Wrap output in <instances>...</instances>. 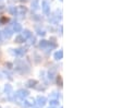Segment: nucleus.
Wrapping results in <instances>:
<instances>
[{
  "instance_id": "f8f14e48",
  "label": "nucleus",
  "mask_w": 122,
  "mask_h": 108,
  "mask_svg": "<svg viewBox=\"0 0 122 108\" xmlns=\"http://www.w3.org/2000/svg\"><path fill=\"white\" fill-rule=\"evenodd\" d=\"M26 12H27V9H26L25 7H23V5L18 7V14H20V15H25Z\"/></svg>"
},
{
  "instance_id": "423d86ee",
  "label": "nucleus",
  "mask_w": 122,
  "mask_h": 108,
  "mask_svg": "<svg viewBox=\"0 0 122 108\" xmlns=\"http://www.w3.org/2000/svg\"><path fill=\"white\" fill-rule=\"evenodd\" d=\"M14 51H13V54L15 55V56H23V55L26 52V50L24 48H18V49H13Z\"/></svg>"
},
{
  "instance_id": "a211bd4d",
  "label": "nucleus",
  "mask_w": 122,
  "mask_h": 108,
  "mask_svg": "<svg viewBox=\"0 0 122 108\" xmlns=\"http://www.w3.org/2000/svg\"><path fill=\"white\" fill-rule=\"evenodd\" d=\"M36 32H37V34L39 36H45L46 35V32L44 31V30H41V28H37V30H36Z\"/></svg>"
},
{
  "instance_id": "f3484780",
  "label": "nucleus",
  "mask_w": 122,
  "mask_h": 108,
  "mask_svg": "<svg viewBox=\"0 0 122 108\" xmlns=\"http://www.w3.org/2000/svg\"><path fill=\"white\" fill-rule=\"evenodd\" d=\"M24 104H25V106H27V107H32V106H34V99H32V100H25L24 102Z\"/></svg>"
},
{
  "instance_id": "a878e982",
  "label": "nucleus",
  "mask_w": 122,
  "mask_h": 108,
  "mask_svg": "<svg viewBox=\"0 0 122 108\" xmlns=\"http://www.w3.org/2000/svg\"><path fill=\"white\" fill-rule=\"evenodd\" d=\"M49 108H55V107H49Z\"/></svg>"
},
{
  "instance_id": "7ed1b4c3",
  "label": "nucleus",
  "mask_w": 122,
  "mask_h": 108,
  "mask_svg": "<svg viewBox=\"0 0 122 108\" xmlns=\"http://www.w3.org/2000/svg\"><path fill=\"white\" fill-rule=\"evenodd\" d=\"M41 9H43V12L45 14H49L50 12V7H49L48 2L46 1V0H43V2H41Z\"/></svg>"
},
{
  "instance_id": "4468645a",
  "label": "nucleus",
  "mask_w": 122,
  "mask_h": 108,
  "mask_svg": "<svg viewBox=\"0 0 122 108\" xmlns=\"http://www.w3.org/2000/svg\"><path fill=\"white\" fill-rule=\"evenodd\" d=\"M39 46H41V48H47V47H49V41H46V39H41V41H39Z\"/></svg>"
},
{
  "instance_id": "ddd939ff",
  "label": "nucleus",
  "mask_w": 122,
  "mask_h": 108,
  "mask_svg": "<svg viewBox=\"0 0 122 108\" xmlns=\"http://www.w3.org/2000/svg\"><path fill=\"white\" fill-rule=\"evenodd\" d=\"M30 5H32V10H38L39 9V0H33Z\"/></svg>"
},
{
  "instance_id": "2eb2a0df",
  "label": "nucleus",
  "mask_w": 122,
  "mask_h": 108,
  "mask_svg": "<svg viewBox=\"0 0 122 108\" xmlns=\"http://www.w3.org/2000/svg\"><path fill=\"white\" fill-rule=\"evenodd\" d=\"M15 43H18V44H22V43H24L25 41V39L23 38V36L22 35H18V36H15Z\"/></svg>"
},
{
  "instance_id": "b1692460",
  "label": "nucleus",
  "mask_w": 122,
  "mask_h": 108,
  "mask_svg": "<svg viewBox=\"0 0 122 108\" xmlns=\"http://www.w3.org/2000/svg\"><path fill=\"white\" fill-rule=\"evenodd\" d=\"M21 2H25V1H27V0H20Z\"/></svg>"
},
{
  "instance_id": "5701e85b",
  "label": "nucleus",
  "mask_w": 122,
  "mask_h": 108,
  "mask_svg": "<svg viewBox=\"0 0 122 108\" xmlns=\"http://www.w3.org/2000/svg\"><path fill=\"white\" fill-rule=\"evenodd\" d=\"M7 67H8V69H11V68H12V63L8 62V63H7Z\"/></svg>"
},
{
  "instance_id": "6e6552de",
  "label": "nucleus",
  "mask_w": 122,
  "mask_h": 108,
  "mask_svg": "<svg viewBox=\"0 0 122 108\" xmlns=\"http://www.w3.org/2000/svg\"><path fill=\"white\" fill-rule=\"evenodd\" d=\"M56 77V68H51L48 71V79L49 80H53Z\"/></svg>"
},
{
  "instance_id": "4be33fe9",
  "label": "nucleus",
  "mask_w": 122,
  "mask_h": 108,
  "mask_svg": "<svg viewBox=\"0 0 122 108\" xmlns=\"http://www.w3.org/2000/svg\"><path fill=\"white\" fill-rule=\"evenodd\" d=\"M8 21H9V19L5 18V16H2V18L0 19V22H1V23H7Z\"/></svg>"
},
{
  "instance_id": "39448f33",
  "label": "nucleus",
  "mask_w": 122,
  "mask_h": 108,
  "mask_svg": "<svg viewBox=\"0 0 122 108\" xmlns=\"http://www.w3.org/2000/svg\"><path fill=\"white\" fill-rule=\"evenodd\" d=\"M53 58H55V60H61L62 58H63V51L62 50H58V51L55 52V55H53Z\"/></svg>"
},
{
  "instance_id": "6ab92c4d",
  "label": "nucleus",
  "mask_w": 122,
  "mask_h": 108,
  "mask_svg": "<svg viewBox=\"0 0 122 108\" xmlns=\"http://www.w3.org/2000/svg\"><path fill=\"white\" fill-rule=\"evenodd\" d=\"M30 45H34V44H36V37L35 36H32V37H30Z\"/></svg>"
},
{
  "instance_id": "412c9836",
  "label": "nucleus",
  "mask_w": 122,
  "mask_h": 108,
  "mask_svg": "<svg viewBox=\"0 0 122 108\" xmlns=\"http://www.w3.org/2000/svg\"><path fill=\"white\" fill-rule=\"evenodd\" d=\"M58 104H59V102L57 99H51L50 100V105L51 106H56V105H58Z\"/></svg>"
},
{
  "instance_id": "393cba45",
  "label": "nucleus",
  "mask_w": 122,
  "mask_h": 108,
  "mask_svg": "<svg viewBox=\"0 0 122 108\" xmlns=\"http://www.w3.org/2000/svg\"><path fill=\"white\" fill-rule=\"evenodd\" d=\"M1 36H2V34H1V32H0V41H1Z\"/></svg>"
},
{
  "instance_id": "bb28decb",
  "label": "nucleus",
  "mask_w": 122,
  "mask_h": 108,
  "mask_svg": "<svg viewBox=\"0 0 122 108\" xmlns=\"http://www.w3.org/2000/svg\"><path fill=\"white\" fill-rule=\"evenodd\" d=\"M60 1H63V0H60Z\"/></svg>"
},
{
  "instance_id": "1a4fd4ad",
  "label": "nucleus",
  "mask_w": 122,
  "mask_h": 108,
  "mask_svg": "<svg viewBox=\"0 0 122 108\" xmlns=\"http://www.w3.org/2000/svg\"><path fill=\"white\" fill-rule=\"evenodd\" d=\"M8 12L12 14V15H18V7H9L8 8Z\"/></svg>"
},
{
  "instance_id": "20e7f679",
  "label": "nucleus",
  "mask_w": 122,
  "mask_h": 108,
  "mask_svg": "<svg viewBox=\"0 0 122 108\" xmlns=\"http://www.w3.org/2000/svg\"><path fill=\"white\" fill-rule=\"evenodd\" d=\"M12 31L15 32V33H20V32L23 31V28H22V25H21L20 23H13V28H12Z\"/></svg>"
},
{
  "instance_id": "9b49d317",
  "label": "nucleus",
  "mask_w": 122,
  "mask_h": 108,
  "mask_svg": "<svg viewBox=\"0 0 122 108\" xmlns=\"http://www.w3.org/2000/svg\"><path fill=\"white\" fill-rule=\"evenodd\" d=\"M38 84V82L36 80H28L26 82V86L27 87H36V85Z\"/></svg>"
},
{
  "instance_id": "0eeeda50",
  "label": "nucleus",
  "mask_w": 122,
  "mask_h": 108,
  "mask_svg": "<svg viewBox=\"0 0 122 108\" xmlns=\"http://www.w3.org/2000/svg\"><path fill=\"white\" fill-rule=\"evenodd\" d=\"M22 36H23V38H24V39H28L30 37H32V36H33V33H32L30 30H24V31H23Z\"/></svg>"
},
{
  "instance_id": "aec40b11",
  "label": "nucleus",
  "mask_w": 122,
  "mask_h": 108,
  "mask_svg": "<svg viewBox=\"0 0 122 108\" xmlns=\"http://www.w3.org/2000/svg\"><path fill=\"white\" fill-rule=\"evenodd\" d=\"M57 82H58V84L60 85V86H62V77H61V75H57Z\"/></svg>"
},
{
  "instance_id": "f03ea898",
  "label": "nucleus",
  "mask_w": 122,
  "mask_h": 108,
  "mask_svg": "<svg viewBox=\"0 0 122 108\" xmlns=\"http://www.w3.org/2000/svg\"><path fill=\"white\" fill-rule=\"evenodd\" d=\"M1 34H3L5 38H11V37H12V35H13V31L11 30L10 27H5V30L1 32Z\"/></svg>"
},
{
  "instance_id": "9d476101",
  "label": "nucleus",
  "mask_w": 122,
  "mask_h": 108,
  "mask_svg": "<svg viewBox=\"0 0 122 108\" xmlns=\"http://www.w3.org/2000/svg\"><path fill=\"white\" fill-rule=\"evenodd\" d=\"M37 103L39 106H44L46 103H47V98L44 97V96H38L37 97Z\"/></svg>"
},
{
  "instance_id": "f257e3e1",
  "label": "nucleus",
  "mask_w": 122,
  "mask_h": 108,
  "mask_svg": "<svg viewBox=\"0 0 122 108\" xmlns=\"http://www.w3.org/2000/svg\"><path fill=\"white\" fill-rule=\"evenodd\" d=\"M28 91L27 90H19L18 92L15 93V96L18 98H20V99H24V98L28 97Z\"/></svg>"
},
{
  "instance_id": "dca6fc26",
  "label": "nucleus",
  "mask_w": 122,
  "mask_h": 108,
  "mask_svg": "<svg viewBox=\"0 0 122 108\" xmlns=\"http://www.w3.org/2000/svg\"><path fill=\"white\" fill-rule=\"evenodd\" d=\"M5 92L7 93V94H10V93L12 92V86H11L10 84H7L5 86Z\"/></svg>"
}]
</instances>
